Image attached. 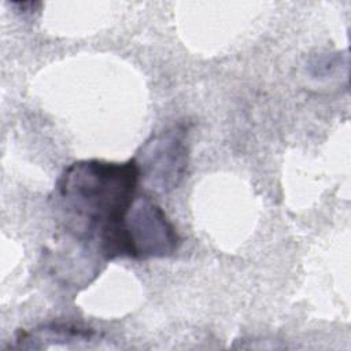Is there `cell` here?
Returning a JSON list of instances; mask_svg holds the SVG:
<instances>
[{"label": "cell", "instance_id": "6da1fadb", "mask_svg": "<svg viewBox=\"0 0 351 351\" xmlns=\"http://www.w3.org/2000/svg\"><path fill=\"white\" fill-rule=\"evenodd\" d=\"M140 170L126 162L84 159L69 165L55 185V207L66 232L107 259L130 258L125 217Z\"/></svg>", "mask_w": 351, "mask_h": 351}, {"label": "cell", "instance_id": "7a4b0ae2", "mask_svg": "<svg viewBox=\"0 0 351 351\" xmlns=\"http://www.w3.org/2000/svg\"><path fill=\"white\" fill-rule=\"evenodd\" d=\"M140 180L156 192H170L184 180L189 151L186 133L181 126H171L152 134L134 158Z\"/></svg>", "mask_w": 351, "mask_h": 351}, {"label": "cell", "instance_id": "3957f363", "mask_svg": "<svg viewBox=\"0 0 351 351\" xmlns=\"http://www.w3.org/2000/svg\"><path fill=\"white\" fill-rule=\"evenodd\" d=\"M125 232L132 259L173 255L181 237L163 208L148 196H136L125 217Z\"/></svg>", "mask_w": 351, "mask_h": 351}]
</instances>
